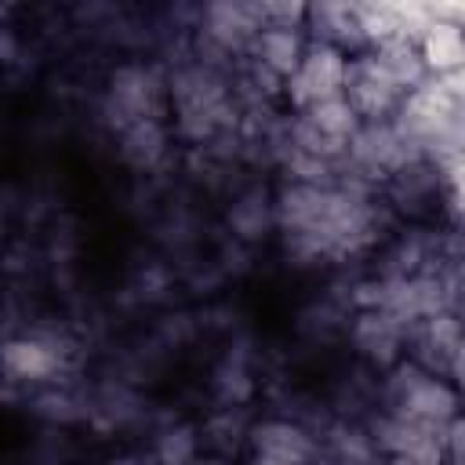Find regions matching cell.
I'll list each match as a JSON object with an SVG mask.
<instances>
[{
	"instance_id": "obj_1",
	"label": "cell",
	"mask_w": 465,
	"mask_h": 465,
	"mask_svg": "<svg viewBox=\"0 0 465 465\" xmlns=\"http://www.w3.org/2000/svg\"><path fill=\"white\" fill-rule=\"evenodd\" d=\"M418 58L425 76H447L465 65V22L458 18H432L414 36Z\"/></svg>"
},
{
	"instance_id": "obj_4",
	"label": "cell",
	"mask_w": 465,
	"mask_h": 465,
	"mask_svg": "<svg viewBox=\"0 0 465 465\" xmlns=\"http://www.w3.org/2000/svg\"><path fill=\"white\" fill-rule=\"evenodd\" d=\"M458 185H461V207H465V171L458 174Z\"/></svg>"
},
{
	"instance_id": "obj_3",
	"label": "cell",
	"mask_w": 465,
	"mask_h": 465,
	"mask_svg": "<svg viewBox=\"0 0 465 465\" xmlns=\"http://www.w3.org/2000/svg\"><path fill=\"white\" fill-rule=\"evenodd\" d=\"M447 367H450V374H454V385L465 392V334L458 338V345H454V352H450Z\"/></svg>"
},
{
	"instance_id": "obj_2",
	"label": "cell",
	"mask_w": 465,
	"mask_h": 465,
	"mask_svg": "<svg viewBox=\"0 0 465 465\" xmlns=\"http://www.w3.org/2000/svg\"><path fill=\"white\" fill-rule=\"evenodd\" d=\"M251 465H312V443L287 421H265L251 436Z\"/></svg>"
}]
</instances>
